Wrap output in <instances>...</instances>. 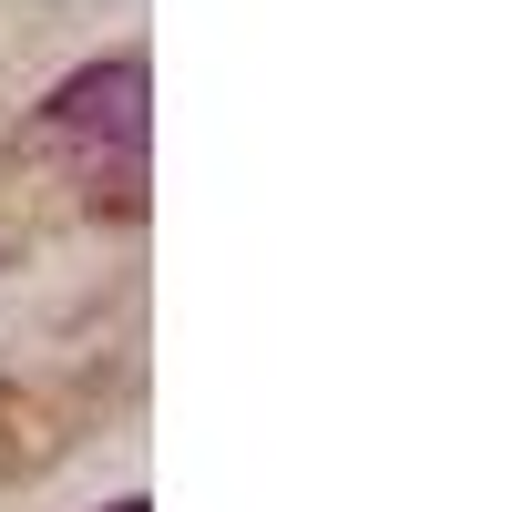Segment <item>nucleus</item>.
I'll return each mask as SVG.
<instances>
[{"label":"nucleus","instance_id":"f03ea898","mask_svg":"<svg viewBox=\"0 0 512 512\" xmlns=\"http://www.w3.org/2000/svg\"><path fill=\"white\" fill-rule=\"evenodd\" d=\"M103 512H144V502H103Z\"/></svg>","mask_w":512,"mask_h":512},{"label":"nucleus","instance_id":"f257e3e1","mask_svg":"<svg viewBox=\"0 0 512 512\" xmlns=\"http://www.w3.org/2000/svg\"><path fill=\"white\" fill-rule=\"evenodd\" d=\"M144 62L134 52H103V62H82L52 103L31 113V144L41 154H72V164H93V154H113V164H134L144 154Z\"/></svg>","mask_w":512,"mask_h":512}]
</instances>
